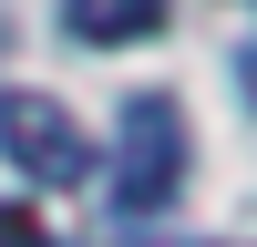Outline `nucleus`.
<instances>
[{
  "instance_id": "f257e3e1",
  "label": "nucleus",
  "mask_w": 257,
  "mask_h": 247,
  "mask_svg": "<svg viewBox=\"0 0 257 247\" xmlns=\"http://www.w3.org/2000/svg\"><path fill=\"white\" fill-rule=\"evenodd\" d=\"M175 185H185V103L175 93H134L123 103V155H113V206L155 216Z\"/></svg>"
},
{
  "instance_id": "f03ea898",
  "label": "nucleus",
  "mask_w": 257,
  "mask_h": 247,
  "mask_svg": "<svg viewBox=\"0 0 257 247\" xmlns=\"http://www.w3.org/2000/svg\"><path fill=\"white\" fill-rule=\"evenodd\" d=\"M0 155L21 165L31 185H82L93 144H82V113L52 93H0Z\"/></svg>"
},
{
  "instance_id": "7ed1b4c3",
  "label": "nucleus",
  "mask_w": 257,
  "mask_h": 247,
  "mask_svg": "<svg viewBox=\"0 0 257 247\" xmlns=\"http://www.w3.org/2000/svg\"><path fill=\"white\" fill-rule=\"evenodd\" d=\"M62 31L93 41V52H123V41L165 31V0H62Z\"/></svg>"
},
{
  "instance_id": "20e7f679",
  "label": "nucleus",
  "mask_w": 257,
  "mask_h": 247,
  "mask_svg": "<svg viewBox=\"0 0 257 247\" xmlns=\"http://www.w3.org/2000/svg\"><path fill=\"white\" fill-rule=\"evenodd\" d=\"M0 247H41V226L21 216V206H0Z\"/></svg>"
}]
</instances>
